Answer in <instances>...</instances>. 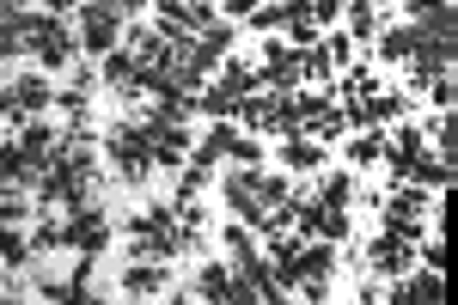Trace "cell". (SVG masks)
Returning <instances> with one entry per match:
<instances>
[{"label": "cell", "mask_w": 458, "mask_h": 305, "mask_svg": "<svg viewBox=\"0 0 458 305\" xmlns=\"http://www.w3.org/2000/svg\"><path fill=\"white\" fill-rule=\"evenodd\" d=\"M428 220H434V190H422V183L397 177L386 196H379V226H391V233H403V238H416V244H422Z\"/></svg>", "instance_id": "3957f363"}, {"label": "cell", "mask_w": 458, "mask_h": 305, "mask_svg": "<svg viewBox=\"0 0 458 305\" xmlns=\"http://www.w3.org/2000/svg\"><path fill=\"white\" fill-rule=\"evenodd\" d=\"M73 37H80V55L98 62V55H110V49L123 43V13H116L110 0H80V13H73Z\"/></svg>", "instance_id": "5b68a950"}, {"label": "cell", "mask_w": 458, "mask_h": 305, "mask_svg": "<svg viewBox=\"0 0 458 305\" xmlns=\"http://www.w3.org/2000/svg\"><path fill=\"white\" fill-rule=\"evenodd\" d=\"M55 250H68V220L43 208V220L31 226V257H55Z\"/></svg>", "instance_id": "603a6c76"}, {"label": "cell", "mask_w": 458, "mask_h": 305, "mask_svg": "<svg viewBox=\"0 0 458 305\" xmlns=\"http://www.w3.org/2000/svg\"><path fill=\"white\" fill-rule=\"evenodd\" d=\"M0 263L6 269H25L31 263V233L25 226H0Z\"/></svg>", "instance_id": "83f0119b"}, {"label": "cell", "mask_w": 458, "mask_h": 305, "mask_svg": "<svg viewBox=\"0 0 458 305\" xmlns=\"http://www.w3.org/2000/svg\"><path fill=\"white\" fill-rule=\"evenodd\" d=\"M245 25H250V31H269V37H276V31L287 25V0H263V6L250 13Z\"/></svg>", "instance_id": "1f68e13d"}, {"label": "cell", "mask_w": 458, "mask_h": 305, "mask_svg": "<svg viewBox=\"0 0 458 305\" xmlns=\"http://www.w3.org/2000/svg\"><path fill=\"white\" fill-rule=\"evenodd\" d=\"M416 92H422V98L434 104V110H453V104H458V80H453V68H440L434 80H422Z\"/></svg>", "instance_id": "f1b7e54d"}, {"label": "cell", "mask_w": 458, "mask_h": 305, "mask_svg": "<svg viewBox=\"0 0 458 305\" xmlns=\"http://www.w3.org/2000/svg\"><path fill=\"white\" fill-rule=\"evenodd\" d=\"M19 55H31L25 49V13H0V73L13 68Z\"/></svg>", "instance_id": "cb8c5ba5"}, {"label": "cell", "mask_w": 458, "mask_h": 305, "mask_svg": "<svg viewBox=\"0 0 458 305\" xmlns=\"http://www.w3.org/2000/svg\"><path fill=\"white\" fill-rule=\"evenodd\" d=\"M226 159H233V165H245V171H263L269 147H263L257 135H245V129H239V140H233V153H226Z\"/></svg>", "instance_id": "4dcf8cb0"}, {"label": "cell", "mask_w": 458, "mask_h": 305, "mask_svg": "<svg viewBox=\"0 0 458 305\" xmlns=\"http://www.w3.org/2000/svg\"><path fill=\"white\" fill-rule=\"evenodd\" d=\"M367 269H373V281H397V275L416 269V238L391 233V226H379V233L367 238V257H360Z\"/></svg>", "instance_id": "52a82bcc"}, {"label": "cell", "mask_w": 458, "mask_h": 305, "mask_svg": "<svg viewBox=\"0 0 458 305\" xmlns=\"http://www.w3.org/2000/svg\"><path fill=\"white\" fill-rule=\"evenodd\" d=\"M196 300H208V305H226V293H233V269L226 263H208V269L196 275V287H190Z\"/></svg>", "instance_id": "484cf974"}, {"label": "cell", "mask_w": 458, "mask_h": 305, "mask_svg": "<svg viewBox=\"0 0 458 305\" xmlns=\"http://www.w3.org/2000/svg\"><path fill=\"white\" fill-rule=\"evenodd\" d=\"M129 238H135L129 257H177V250H190L172 202H153V208H141V214H129Z\"/></svg>", "instance_id": "277c9868"}, {"label": "cell", "mask_w": 458, "mask_h": 305, "mask_svg": "<svg viewBox=\"0 0 458 305\" xmlns=\"http://www.w3.org/2000/svg\"><path fill=\"white\" fill-rule=\"evenodd\" d=\"M147 13H153V25H159V37H165L172 49H177V43H190V37H202L214 19H220L214 0H153Z\"/></svg>", "instance_id": "8992f818"}, {"label": "cell", "mask_w": 458, "mask_h": 305, "mask_svg": "<svg viewBox=\"0 0 458 305\" xmlns=\"http://www.w3.org/2000/svg\"><path fill=\"white\" fill-rule=\"evenodd\" d=\"M214 86H220L226 98H239V104H245L250 92H263V68H257L250 55H226V62L214 68Z\"/></svg>", "instance_id": "9a60e30c"}, {"label": "cell", "mask_w": 458, "mask_h": 305, "mask_svg": "<svg viewBox=\"0 0 458 305\" xmlns=\"http://www.w3.org/2000/svg\"><path fill=\"white\" fill-rule=\"evenodd\" d=\"M312 202L318 208H354V171H330L312 190Z\"/></svg>", "instance_id": "d4e9b609"}, {"label": "cell", "mask_w": 458, "mask_h": 305, "mask_svg": "<svg viewBox=\"0 0 458 305\" xmlns=\"http://www.w3.org/2000/svg\"><path fill=\"white\" fill-rule=\"evenodd\" d=\"M110 244V214L98 202H80L68 208V250H80V257H98Z\"/></svg>", "instance_id": "8fae6325"}, {"label": "cell", "mask_w": 458, "mask_h": 305, "mask_svg": "<svg viewBox=\"0 0 458 305\" xmlns=\"http://www.w3.org/2000/svg\"><path fill=\"white\" fill-rule=\"evenodd\" d=\"M25 6H31V0H0V13H25Z\"/></svg>", "instance_id": "e575fe53"}, {"label": "cell", "mask_w": 458, "mask_h": 305, "mask_svg": "<svg viewBox=\"0 0 458 305\" xmlns=\"http://www.w3.org/2000/svg\"><path fill=\"white\" fill-rule=\"evenodd\" d=\"M343 6H349V0H306V13H312V25H318V31H336Z\"/></svg>", "instance_id": "d6a6232c"}, {"label": "cell", "mask_w": 458, "mask_h": 305, "mask_svg": "<svg viewBox=\"0 0 458 305\" xmlns=\"http://www.w3.org/2000/svg\"><path fill=\"white\" fill-rule=\"evenodd\" d=\"M141 129H147V147H153V165L159 171H177L190 159V147H196L190 123H141Z\"/></svg>", "instance_id": "4fadbf2b"}, {"label": "cell", "mask_w": 458, "mask_h": 305, "mask_svg": "<svg viewBox=\"0 0 458 305\" xmlns=\"http://www.w3.org/2000/svg\"><path fill=\"white\" fill-rule=\"evenodd\" d=\"M416 25H379V37H373V55L386 62V68H403L410 55H416Z\"/></svg>", "instance_id": "ffe728a7"}, {"label": "cell", "mask_w": 458, "mask_h": 305, "mask_svg": "<svg viewBox=\"0 0 458 305\" xmlns=\"http://www.w3.org/2000/svg\"><path fill=\"white\" fill-rule=\"evenodd\" d=\"M428 153H434V147H428V135L416 129V123H403V116H397V123H391V135H386V159H379V165H386L391 183H397V177H410V171L422 165Z\"/></svg>", "instance_id": "9c48e42d"}, {"label": "cell", "mask_w": 458, "mask_h": 305, "mask_svg": "<svg viewBox=\"0 0 458 305\" xmlns=\"http://www.w3.org/2000/svg\"><path fill=\"white\" fill-rule=\"evenodd\" d=\"M37 13H55V19H68V13H80V0H37Z\"/></svg>", "instance_id": "836d02e7"}, {"label": "cell", "mask_w": 458, "mask_h": 305, "mask_svg": "<svg viewBox=\"0 0 458 305\" xmlns=\"http://www.w3.org/2000/svg\"><path fill=\"white\" fill-rule=\"evenodd\" d=\"M324 159H330V147H324V140L300 135V129H287V135H282V171H293V177H306V171H318Z\"/></svg>", "instance_id": "ac0fdd59"}, {"label": "cell", "mask_w": 458, "mask_h": 305, "mask_svg": "<svg viewBox=\"0 0 458 305\" xmlns=\"http://www.w3.org/2000/svg\"><path fill=\"white\" fill-rule=\"evenodd\" d=\"M98 80H105L110 92L123 98V92H135V80H141V68H135V55H129V49L116 43L110 55H98Z\"/></svg>", "instance_id": "44dd1931"}, {"label": "cell", "mask_w": 458, "mask_h": 305, "mask_svg": "<svg viewBox=\"0 0 458 305\" xmlns=\"http://www.w3.org/2000/svg\"><path fill=\"white\" fill-rule=\"evenodd\" d=\"M98 153H105V159H110V171H116L123 183H135V190H141L147 177L159 171V165H153V147H147V129L135 123V116L110 123V129H105V147H98Z\"/></svg>", "instance_id": "7a4b0ae2"}, {"label": "cell", "mask_w": 458, "mask_h": 305, "mask_svg": "<svg viewBox=\"0 0 458 305\" xmlns=\"http://www.w3.org/2000/svg\"><path fill=\"white\" fill-rule=\"evenodd\" d=\"M6 275H13V269H6V263H0V293H6Z\"/></svg>", "instance_id": "8d00e7d4"}, {"label": "cell", "mask_w": 458, "mask_h": 305, "mask_svg": "<svg viewBox=\"0 0 458 305\" xmlns=\"http://www.w3.org/2000/svg\"><path fill=\"white\" fill-rule=\"evenodd\" d=\"M13 98H19L25 116H43V110L55 104V86H49V73L37 68V73H19V80H13Z\"/></svg>", "instance_id": "7402d4cb"}, {"label": "cell", "mask_w": 458, "mask_h": 305, "mask_svg": "<svg viewBox=\"0 0 458 305\" xmlns=\"http://www.w3.org/2000/svg\"><path fill=\"white\" fill-rule=\"evenodd\" d=\"M123 49L135 55V68H141V73L172 68V55H177L172 43L159 37V25H153V19H129V25H123Z\"/></svg>", "instance_id": "30bf717a"}, {"label": "cell", "mask_w": 458, "mask_h": 305, "mask_svg": "<svg viewBox=\"0 0 458 305\" xmlns=\"http://www.w3.org/2000/svg\"><path fill=\"white\" fill-rule=\"evenodd\" d=\"M257 49H263V55H257V68H263V86L287 98V92L300 86V49H293L287 37H269V43H257Z\"/></svg>", "instance_id": "7c38bea8"}, {"label": "cell", "mask_w": 458, "mask_h": 305, "mask_svg": "<svg viewBox=\"0 0 458 305\" xmlns=\"http://www.w3.org/2000/svg\"><path fill=\"white\" fill-rule=\"evenodd\" d=\"M233 123H239L245 135H257V140H276V135H287V129H293L287 98H282V92H269V86H263V92H250V98L239 104V116H233Z\"/></svg>", "instance_id": "ba28073f"}, {"label": "cell", "mask_w": 458, "mask_h": 305, "mask_svg": "<svg viewBox=\"0 0 458 305\" xmlns=\"http://www.w3.org/2000/svg\"><path fill=\"white\" fill-rule=\"evenodd\" d=\"M116 287H123L129 300H159V293H165V257H135Z\"/></svg>", "instance_id": "2e32d148"}, {"label": "cell", "mask_w": 458, "mask_h": 305, "mask_svg": "<svg viewBox=\"0 0 458 305\" xmlns=\"http://www.w3.org/2000/svg\"><path fill=\"white\" fill-rule=\"evenodd\" d=\"M25 49H31L37 68L55 80V73H68V68H73V55H80V37H73V25H62L55 13H31V6H25Z\"/></svg>", "instance_id": "6da1fadb"}, {"label": "cell", "mask_w": 458, "mask_h": 305, "mask_svg": "<svg viewBox=\"0 0 458 305\" xmlns=\"http://www.w3.org/2000/svg\"><path fill=\"white\" fill-rule=\"evenodd\" d=\"M386 300L391 305H446V275L434 269V275H416V281H410V275H397Z\"/></svg>", "instance_id": "e0dca14e"}, {"label": "cell", "mask_w": 458, "mask_h": 305, "mask_svg": "<svg viewBox=\"0 0 458 305\" xmlns=\"http://www.w3.org/2000/svg\"><path fill=\"white\" fill-rule=\"evenodd\" d=\"M336 92H343V104H360L367 92H379V73H373V68H354V62H349V68H343V86H336Z\"/></svg>", "instance_id": "f546056e"}, {"label": "cell", "mask_w": 458, "mask_h": 305, "mask_svg": "<svg viewBox=\"0 0 458 305\" xmlns=\"http://www.w3.org/2000/svg\"><path fill=\"white\" fill-rule=\"evenodd\" d=\"M343 159H349V171H373L386 159V129H349L343 135Z\"/></svg>", "instance_id": "d6986e66"}, {"label": "cell", "mask_w": 458, "mask_h": 305, "mask_svg": "<svg viewBox=\"0 0 458 305\" xmlns=\"http://www.w3.org/2000/svg\"><path fill=\"white\" fill-rule=\"evenodd\" d=\"M367 6H373V13H391V6H397V0H367Z\"/></svg>", "instance_id": "d590c367"}, {"label": "cell", "mask_w": 458, "mask_h": 305, "mask_svg": "<svg viewBox=\"0 0 458 305\" xmlns=\"http://www.w3.org/2000/svg\"><path fill=\"white\" fill-rule=\"evenodd\" d=\"M343 19H349V43H373V37H379V13H373L367 0H349Z\"/></svg>", "instance_id": "4316f807"}, {"label": "cell", "mask_w": 458, "mask_h": 305, "mask_svg": "<svg viewBox=\"0 0 458 305\" xmlns=\"http://www.w3.org/2000/svg\"><path fill=\"white\" fill-rule=\"evenodd\" d=\"M13 140H19L25 153H37L43 165H55V159H62V123H55V110H43V116H25V123L13 129Z\"/></svg>", "instance_id": "5bb4252c"}]
</instances>
